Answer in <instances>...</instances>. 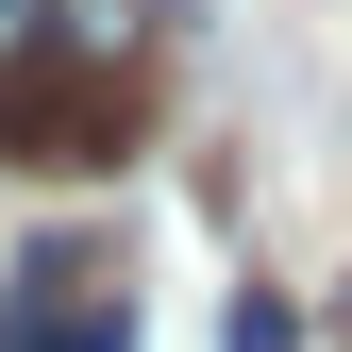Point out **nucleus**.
<instances>
[{
  "label": "nucleus",
  "instance_id": "nucleus-1",
  "mask_svg": "<svg viewBox=\"0 0 352 352\" xmlns=\"http://www.w3.org/2000/svg\"><path fill=\"white\" fill-rule=\"evenodd\" d=\"M0 151L17 168H118L135 151V67H118V34H34V51L0 67Z\"/></svg>",
  "mask_w": 352,
  "mask_h": 352
},
{
  "label": "nucleus",
  "instance_id": "nucleus-3",
  "mask_svg": "<svg viewBox=\"0 0 352 352\" xmlns=\"http://www.w3.org/2000/svg\"><path fill=\"white\" fill-rule=\"evenodd\" d=\"M218 352H302V302L285 285H235V302H218Z\"/></svg>",
  "mask_w": 352,
  "mask_h": 352
},
{
  "label": "nucleus",
  "instance_id": "nucleus-2",
  "mask_svg": "<svg viewBox=\"0 0 352 352\" xmlns=\"http://www.w3.org/2000/svg\"><path fill=\"white\" fill-rule=\"evenodd\" d=\"M0 352H135V285H118L84 235H51L17 269V302H0Z\"/></svg>",
  "mask_w": 352,
  "mask_h": 352
},
{
  "label": "nucleus",
  "instance_id": "nucleus-4",
  "mask_svg": "<svg viewBox=\"0 0 352 352\" xmlns=\"http://www.w3.org/2000/svg\"><path fill=\"white\" fill-rule=\"evenodd\" d=\"M34 34H67V0H0V67H17Z\"/></svg>",
  "mask_w": 352,
  "mask_h": 352
}]
</instances>
